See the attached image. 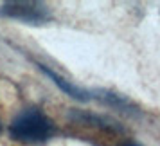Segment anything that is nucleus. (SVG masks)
Segmentation results:
<instances>
[{"label": "nucleus", "instance_id": "obj_1", "mask_svg": "<svg viewBox=\"0 0 160 146\" xmlns=\"http://www.w3.org/2000/svg\"><path fill=\"white\" fill-rule=\"evenodd\" d=\"M56 133V124L38 108L23 110L13 119L9 135L22 143H45Z\"/></svg>", "mask_w": 160, "mask_h": 146}, {"label": "nucleus", "instance_id": "obj_2", "mask_svg": "<svg viewBox=\"0 0 160 146\" xmlns=\"http://www.w3.org/2000/svg\"><path fill=\"white\" fill-rule=\"evenodd\" d=\"M0 15L6 16V18H13V20H20L25 23H40L49 22L52 18L51 9L47 8L45 4L40 2H6L2 8H0Z\"/></svg>", "mask_w": 160, "mask_h": 146}, {"label": "nucleus", "instance_id": "obj_3", "mask_svg": "<svg viewBox=\"0 0 160 146\" xmlns=\"http://www.w3.org/2000/svg\"><path fill=\"white\" fill-rule=\"evenodd\" d=\"M40 67H42V70H43L47 76H51L52 80H54V83H56L59 88H63L67 94H70L72 97L83 99V101H85V99H88V97H92V94H90V92H87V90H83V88H79V87H76V85H72V83H70V81H67L65 78H59L58 74L54 72V70L47 69L45 65H40Z\"/></svg>", "mask_w": 160, "mask_h": 146}, {"label": "nucleus", "instance_id": "obj_4", "mask_svg": "<svg viewBox=\"0 0 160 146\" xmlns=\"http://www.w3.org/2000/svg\"><path fill=\"white\" fill-rule=\"evenodd\" d=\"M124 146H137V144H124Z\"/></svg>", "mask_w": 160, "mask_h": 146}, {"label": "nucleus", "instance_id": "obj_5", "mask_svg": "<svg viewBox=\"0 0 160 146\" xmlns=\"http://www.w3.org/2000/svg\"><path fill=\"white\" fill-rule=\"evenodd\" d=\"M0 132H2V123H0Z\"/></svg>", "mask_w": 160, "mask_h": 146}]
</instances>
